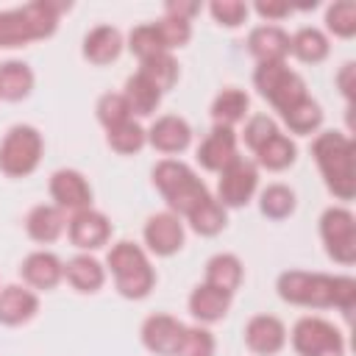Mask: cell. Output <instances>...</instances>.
<instances>
[{
  "mask_svg": "<svg viewBox=\"0 0 356 356\" xmlns=\"http://www.w3.org/2000/svg\"><path fill=\"white\" fill-rule=\"evenodd\" d=\"M42 159V136L31 125H14L0 145V170L6 175H28Z\"/></svg>",
  "mask_w": 356,
  "mask_h": 356,
  "instance_id": "6",
  "label": "cell"
},
{
  "mask_svg": "<svg viewBox=\"0 0 356 356\" xmlns=\"http://www.w3.org/2000/svg\"><path fill=\"white\" fill-rule=\"evenodd\" d=\"M214 353V337L206 328H186L178 356H211Z\"/></svg>",
  "mask_w": 356,
  "mask_h": 356,
  "instance_id": "40",
  "label": "cell"
},
{
  "mask_svg": "<svg viewBox=\"0 0 356 356\" xmlns=\"http://www.w3.org/2000/svg\"><path fill=\"white\" fill-rule=\"evenodd\" d=\"M256 167L245 159H234L222 172H220V200L222 206H245L256 189Z\"/></svg>",
  "mask_w": 356,
  "mask_h": 356,
  "instance_id": "9",
  "label": "cell"
},
{
  "mask_svg": "<svg viewBox=\"0 0 356 356\" xmlns=\"http://www.w3.org/2000/svg\"><path fill=\"white\" fill-rule=\"evenodd\" d=\"M278 134V128H275V122L270 120V117H264V114H256V117H250V122L245 125V145L256 153L270 136H275Z\"/></svg>",
  "mask_w": 356,
  "mask_h": 356,
  "instance_id": "41",
  "label": "cell"
},
{
  "mask_svg": "<svg viewBox=\"0 0 356 356\" xmlns=\"http://www.w3.org/2000/svg\"><path fill=\"white\" fill-rule=\"evenodd\" d=\"M292 348L300 356H342L345 339L331 323L320 317H303L292 328Z\"/></svg>",
  "mask_w": 356,
  "mask_h": 356,
  "instance_id": "7",
  "label": "cell"
},
{
  "mask_svg": "<svg viewBox=\"0 0 356 356\" xmlns=\"http://www.w3.org/2000/svg\"><path fill=\"white\" fill-rule=\"evenodd\" d=\"M242 281V264L236 256L231 253H217L209 259L206 264V284L214 286V289H222V292H234Z\"/></svg>",
  "mask_w": 356,
  "mask_h": 356,
  "instance_id": "22",
  "label": "cell"
},
{
  "mask_svg": "<svg viewBox=\"0 0 356 356\" xmlns=\"http://www.w3.org/2000/svg\"><path fill=\"white\" fill-rule=\"evenodd\" d=\"M108 234H111V222L100 211L83 209V211H75V217L70 220V239L75 248L95 250V248L106 245Z\"/></svg>",
  "mask_w": 356,
  "mask_h": 356,
  "instance_id": "15",
  "label": "cell"
},
{
  "mask_svg": "<svg viewBox=\"0 0 356 356\" xmlns=\"http://www.w3.org/2000/svg\"><path fill=\"white\" fill-rule=\"evenodd\" d=\"M186 217H189L192 228H195L197 234H203V236H214L217 231L225 228V209H222V203L214 200V197L203 200V203H200L197 209H192Z\"/></svg>",
  "mask_w": 356,
  "mask_h": 356,
  "instance_id": "31",
  "label": "cell"
},
{
  "mask_svg": "<svg viewBox=\"0 0 356 356\" xmlns=\"http://www.w3.org/2000/svg\"><path fill=\"white\" fill-rule=\"evenodd\" d=\"M25 228H28L31 239H36V242H53L64 231V214L56 206H36V209H31V214L25 220Z\"/></svg>",
  "mask_w": 356,
  "mask_h": 356,
  "instance_id": "23",
  "label": "cell"
},
{
  "mask_svg": "<svg viewBox=\"0 0 356 356\" xmlns=\"http://www.w3.org/2000/svg\"><path fill=\"white\" fill-rule=\"evenodd\" d=\"M145 242L159 256L175 253L184 245V225L178 214H153L145 225Z\"/></svg>",
  "mask_w": 356,
  "mask_h": 356,
  "instance_id": "14",
  "label": "cell"
},
{
  "mask_svg": "<svg viewBox=\"0 0 356 356\" xmlns=\"http://www.w3.org/2000/svg\"><path fill=\"white\" fill-rule=\"evenodd\" d=\"M353 72H356V67L348 61L342 70H339V75H337V83H339V89H342V95L350 100L353 97Z\"/></svg>",
  "mask_w": 356,
  "mask_h": 356,
  "instance_id": "46",
  "label": "cell"
},
{
  "mask_svg": "<svg viewBox=\"0 0 356 356\" xmlns=\"http://www.w3.org/2000/svg\"><path fill=\"white\" fill-rule=\"evenodd\" d=\"M184 323L170 314H153L142 325V342L147 350L159 356H178L181 339H184Z\"/></svg>",
  "mask_w": 356,
  "mask_h": 356,
  "instance_id": "10",
  "label": "cell"
},
{
  "mask_svg": "<svg viewBox=\"0 0 356 356\" xmlns=\"http://www.w3.org/2000/svg\"><path fill=\"white\" fill-rule=\"evenodd\" d=\"M295 153H298L295 142H292L289 136H284V134L270 136V139L256 150L261 167H267V170H284V167H289V164L295 161Z\"/></svg>",
  "mask_w": 356,
  "mask_h": 356,
  "instance_id": "30",
  "label": "cell"
},
{
  "mask_svg": "<svg viewBox=\"0 0 356 356\" xmlns=\"http://www.w3.org/2000/svg\"><path fill=\"white\" fill-rule=\"evenodd\" d=\"M248 47L259 58V64L284 61V56L289 53V36L278 25H259V28L250 31Z\"/></svg>",
  "mask_w": 356,
  "mask_h": 356,
  "instance_id": "17",
  "label": "cell"
},
{
  "mask_svg": "<svg viewBox=\"0 0 356 356\" xmlns=\"http://www.w3.org/2000/svg\"><path fill=\"white\" fill-rule=\"evenodd\" d=\"M284 120H286V125H289L295 134H312V131L323 122V111H320V106H317L312 97H303V100H298L292 108L284 111Z\"/></svg>",
  "mask_w": 356,
  "mask_h": 356,
  "instance_id": "33",
  "label": "cell"
},
{
  "mask_svg": "<svg viewBox=\"0 0 356 356\" xmlns=\"http://www.w3.org/2000/svg\"><path fill=\"white\" fill-rule=\"evenodd\" d=\"M245 342L253 353H261V356H273L284 348L286 342V328L278 317L273 314H256L248 328H245Z\"/></svg>",
  "mask_w": 356,
  "mask_h": 356,
  "instance_id": "13",
  "label": "cell"
},
{
  "mask_svg": "<svg viewBox=\"0 0 356 356\" xmlns=\"http://www.w3.org/2000/svg\"><path fill=\"white\" fill-rule=\"evenodd\" d=\"M312 153L317 159V167L328 184V189L342 197L350 200L356 192V178H353V142L339 134V131H325L314 139Z\"/></svg>",
  "mask_w": 356,
  "mask_h": 356,
  "instance_id": "1",
  "label": "cell"
},
{
  "mask_svg": "<svg viewBox=\"0 0 356 356\" xmlns=\"http://www.w3.org/2000/svg\"><path fill=\"white\" fill-rule=\"evenodd\" d=\"M122 97L128 100V108H131L134 114L147 117V114L156 111V106H159V100H161V92H159L142 72H136V75H131V78L125 81V95H122Z\"/></svg>",
  "mask_w": 356,
  "mask_h": 356,
  "instance_id": "24",
  "label": "cell"
},
{
  "mask_svg": "<svg viewBox=\"0 0 356 356\" xmlns=\"http://www.w3.org/2000/svg\"><path fill=\"white\" fill-rule=\"evenodd\" d=\"M228 306H231V295L222 292V289H214V286H209V284L195 286V292L189 295V312H192L197 320H203V323L220 320V317L228 312Z\"/></svg>",
  "mask_w": 356,
  "mask_h": 356,
  "instance_id": "21",
  "label": "cell"
},
{
  "mask_svg": "<svg viewBox=\"0 0 356 356\" xmlns=\"http://www.w3.org/2000/svg\"><path fill=\"white\" fill-rule=\"evenodd\" d=\"M50 195L58 203V209H72V211H83L89 209L92 200V189L86 184V178L75 170H58L50 178Z\"/></svg>",
  "mask_w": 356,
  "mask_h": 356,
  "instance_id": "12",
  "label": "cell"
},
{
  "mask_svg": "<svg viewBox=\"0 0 356 356\" xmlns=\"http://www.w3.org/2000/svg\"><path fill=\"white\" fill-rule=\"evenodd\" d=\"M253 83L256 89L284 114L286 108H292L298 100L306 97V83L298 72H292L284 61H273V64H259L253 72Z\"/></svg>",
  "mask_w": 356,
  "mask_h": 356,
  "instance_id": "4",
  "label": "cell"
},
{
  "mask_svg": "<svg viewBox=\"0 0 356 356\" xmlns=\"http://www.w3.org/2000/svg\"><path fill=\"white\" fill-rule=\"evenodd\" d=\"M236 156V136L231 128L225 125H214L211 134L203 139V145L197 147V161L211 170V172H222Z\"/></svg>",
  "mask_w": 356,
  "mask_h": 356,
  "instance_id": "11",
  "label": "cell"
},
{
  "mask_svg": "<svg viewBox=\"0 0 356 356\" xmlns=\"http://www.w3.org/2000/svg\"><path fill=\"white\" fill-rule=\"evenodd\" d=\"M108 267L114 273V284L120 295L125 298H145L153 289V267L139 245L134 242H117L108 250Z\"/></svg>",
  "mask_w": 356,
  "mask_h": 356,
  "instance_id": "3",
  "label": "cell"
},
{
  "mask_svg": "<svg viewBox=\"0 0 356 356\" xmlns=\"http://www.w3.org/2000/svg\"><path fill=\"white\" fill-rule=\"evenodd\" d=\"M145 139H147L145 128L136 125L134 120H128V122H122V125H117V128L108 131V145L117 153H136L145 145Z\"/></svg>",
  "mask_w": 356,
  "mask_h": 356,
  "instance_id": "36",
  "label": "cell"
},
{
  "mask_svg": "<svg viewBox=\"0 0 356 356\" xmlns=\"http://www.w3.org/2000/svg\"><path fill=\"white\" fill-rule=\"evenodd\" d=\"M64 275V264L47 253V250H36L22 261V278L36 286V289H53Z\"/></svg>",
  "mask_w": 356,
  "mask_h": 356,
  "instance_id": "18",
  "label": "cell"
},
{
  "mask_svg": "<svg viewBox=\"0 0 356 356\" xmlns=\"http://www.w3.org/2000/svg\"><path fill=\"white\" fill-rule=\"evenodd\" d=\"M211 14H214V19L220 25L234 28V25H239L248 17V6L239 3V0H214L211 3Z\"/></svg>",
  "mask_w": 356,
  "mask_h": 356,
  "instance_id": "42",
  "label": "cell"
},
{
  "mask_svg": "<svg viewBox=\"0 0 356 356\" xmlns=\"http://www.w3.org/2000/svg\"><path fill=\"white\" fill-rule=\"evenodd\" d=\"M33 39V28L22 8L0 11V47H22Z\"/></svg>",
  "mask_w": 356,
  "mask_h": 356,
  "instance_id": "27",
  "label": "cell"
},
{
  "mask_svg": "<svg viewBox=\"0 0 356 356\" xmlns=\"http://www.w3.org/2000/svg\"><path fill=\"white\" fill-rule=\"evenodd\" d=\"M289 50L306 61V64H317L328 56V39L317 31V28H300L292 39H289Z\"/></svg>",
  "mask_w": 356,
  "mask_h": 356,
  "instance_id": "29",
  "label": "cell"
},
{
  "mask_svg": "<svg viewBox=\"0 0 356 356\" xmlns=\"http://www.w3.org/2000/svg\"><path fill=\"white\" fill-rule=\"evenodd\" d=\"M325 22H328V31H334L337 36H353L356 33V3L353 0H339L328 8L325 14Z\"/></svg>",
  "mask_w": 356,
  "mask_h": 356,
  "instance_id": "38",
  "label": "cell"
},
{
  "mask_svg": "<svg viewBox=\"0 0 356 356\" xmlns=\"http://www.w3.org/2000/svg\"><path fill=\"white\" fill-rule=\"evenodd\" d=\"M139 72H142L159 92H167V89H172V83H175V78H178V64H175V58H172L170 53H159V56L142 61V70H139Z\"/></svg>",
  "mask_w": 356,
  "mask_h": 356,
  "instance_id": "32",
  "label": "cell"
},
{
  "mask_svg": "<svg viewBox=\"0 0 356 356\" xmlns=\"http://www.w3.org/2000/svg\"><path fill=\"white\" fill-rule=\"evenodd\" d=\"M295 209V192L284 184H273L261 192V211L273 220H284L289 217Z\"/></svg>",
  "mask_w": 356,
  "mask_h": 356,
  "instance_id": "34",
  "label": "cell"
},
{
  "mask_svg": "<svg viewBox=\"0 0 356 356\" xmlns=\"http://www.w3.org/2000/svg\"><path fill=\"white\" fill-rule=\"evenodd\" d=\"M120 50H122V36L111 25H97L83 39V56L92 64H108L120 56Z\"/></svg>",
  "mask_w": 356,
  "mask_h": 356,
  "instance_id": "20",
  "label": "cell"
},
{
  "mask_svg": "<svg viewBox=\"0 0 356 356\" xmlns=\"http://www.w3.org/2000/svg\"><path fill=\"white\" fill-rule=\"evenodd\" d=\"M334 306L350 314L356 306V281L350 275H334Z\"/></svg>",
  "mask_w": 356,
  "mask_h": 356,
  "instance_id": "43",
  "label": "cell"
},
{
  "mask_svg": "<svg viewBox=\"0 0 356 356\" xmlns=\"http://www.w3.org/2000/svg\"><path fill=\"white\" fill-rule=\"evenodd\" d=\"M97 120L106 125V131H111V128L128 122V120H131L128 100H125L122 95H114V92H111V95H103V97L97 100Z\"/></svg>",
  "mask_w": 356,
  "mask_h": 356,
  "instance_id": "37",
  "label": "cell"
},
{
  "mask_svg": "<svg viewBox=\"0 0 356 356\" xmlns=\"http://www.w3.org/2000/svg\"><path fill=\"white\" fill-rule=\"evenodd\" d=\"M256 11L261 14V17H267V19H281V17H286L289 14V6L286 3H281V0H259L256 3Z\"/></svg>",
  "mask_w": 356,
  "mask_h": 356,
  "instance_id": "44",
  "label": "cell"
},
{
  "mask_svg": "<svg viewBox=\"0 0 356 356\" xmlns=\"http://www.w3.org/2000/svg\"><path fill=\"white\" fill-rule=\"evenodd\" d=\"M39 309V300L31 289L22 286H6L0 292V323L6 325H19L25 320H31Z\"/></svg>",
  "mask_w": 356,
  "mask_h": 356,
  "instance_id": "19",
  "label": "cell"
},
{
  "mask_svg": "<svg viewBox=\"0 0 356 356\" xmlns=\"http://www.w3.org/2000/svg\"><path fill=\"white\" fill-rule=\"evenodd\" d=\"M156 25V31H159V36H161V42H164V47L170 50V47H181V44H186L189 42V19H178V17H161L159 22H153Z\"/></svg>",
  "mask_w": 356,
  "mask_h": 356,
  "instance_id": "39",
  "label": "cell"
},
{
  "mask_svg": "<svg viewBox=\"0 0 356 356\" xmlns=\"http://www.w3.org/2000/svg\"><path fill=\"white\" fill-rule=\"evenodd\" d=\"M33 86V72L22 61H6L0 64V97L6 100H22Z\"/></svg>",
  "mask_w": 356,
  "mask_h": 356,
  "instance_id": "26",
  "label": "cell"
},
{
  "mask_svg": "<svg viewBox=\"0 0 356 356\" xmlns=\"http://www.w3.org/2000/svg\"><path fill=\"white\" fill-rule=\"evenodd\" d=\"M200 6L197 3H181V0H170L167 3V17H178V19H189Z\"/></svg>",
  "mask_w": 356,
  "mask_h": 356,
  "instance_id": "45",
  "label": "cell"
},
{
  "mask_svg": "<svg viewBox=\"0 0 356 356\" xmlns=\"http://www.w3.org/2000/svg\"><path fill=\"white\" fill-rule=\"evenodd\" d=\"M320 234L325 242V250L334 261L339 264H353L356 261V220L348 209H328L320 217Z\"/></svg>",
  "mask_w": 356,
  "mask_h": 356,
  "instance_id": "8",
  "label": "cell"
},
{
  "mask_svg": "<svg viewBox=\"0 0 356 356\" xmlns=\"http://www.w3.org/2000/svg\"><path fill=\"white\" fill-rule=\"evenodd\" d=\"M248 111V95L242 89H222L214 103H211V117L217 125L231 128L234 122H239Z\"/></svg>",
  "mask_w": 356,
  "mask_h": 356,
  "instance_id": "28",
  "label": "cell"
},
{
  "mask_svg": "<svg viewBox=\"0 0 356 356\" xmlns=\"http://www.w3.org/2000/svg\"><path fill=\"white\" fill-rule=\"evenodd\" d=\"M153 181H156L159 192L164 195V200L170 203V209L178 214H189L203 200H209L206 184L184 161H172V159L159 161L153 170Z\"/></svg>",
  "mask_w": 356,
  "mask_h": 356,
  "instance_id": "2",
  "label": "cell"
},
{
  "mask_svg": "<svg viewBox=\"0 0 356 356\" xmlns=\"http://www.w3.org/2000/svg\"><path fill=\"white\" fill-rule=\"evenodd\" d=\"M278 295L286 303H295V306L328 309V306H334V275L300 273V270L281 273V278H278Z\"/></svg>",
  "mask_w": 356,
  "mask_h": 356,
  "instance_id": "5",
  "label": "cell"
},
{
  "mask_svg": "<svg viewBox=\"0 0 356 356\" xmlns=\"http://www.w3.org/2000/svg\"><path fill=\"white\" fill-rule=\"evenodd\" d=\"M147 139H150V145H153L156 150H161V153H181V150L189 145L192 131H189L186 120H181V117H175V114H167V117H159V120L150 125Z\"/></svg>",
  "mask_w": 356,
  "mask_h": 356,
  "instance_id": "16",
  "label": "cell"
},
{
  "mask_svg": "<svg viewBox=\"0 0 356 356\" xmlns=\"http://www.w3.org/2000/svg\"><path fill=\"white\" fill-rule=\"evenodd\" d=\"M128 42H131V50L139 56V61H147V58H153L159 53H167L164 42H161V36L156 31V25H139V28H134Z\"/></svg>",
  "mask_w": 356,
  "mask_h": 356,
  "instance_id": "35",
  "label": "cell"
},
{
  "mask_svg": "<svg viewBox=\"0 0 356 356\" xmlns=\"http://www.w3.org/2000/svg\"><path fill=\"white\" fill-rule=\"evenodd\" d=\"M64 275H67V281L78 292H95V289L103 286V278H106L100 261L92 259V256H75V259H70L67 267H64Z\"/></svg>",
  "mask_w": 356,
  "mask_h": 356,
  "instance_id": "25",
  "label": "cell"
}]
</instances>
